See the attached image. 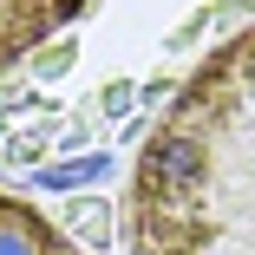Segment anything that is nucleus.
Returning <instances> with one entry per match:
<instances>
[{"instance_id":"obj_1","label":"nucleus","mask_w":255,"mask_h":255,"mask_svg":"<svg viewBox=\"0 0 255 255\" xmlns=\"http://www.w3.org/2000/svg\"><path fill=\"white\" fill-rule=\"evenodd\" d=\"M131 255H255V26L203 59L137 150Z\"/></svg>"},{"instance_id":"obj_2","label":"nucleus","mask_w":255,"mask_h":255,"mask_svg":"<svg viewBox=\"0 0 255 255\" xmlns=\"http://www.w3.org/2000/svg\"><path fill=\"white\" fill-rule=\"evenodd\" d=\"M85 0H0V72L20 66L46 33H59L66 20H79Z\"/></svg>"},{"instance_id":"obj_3","label":"nucleus","mask_w":255,"mask_h":255,"mask_svg":"<svg viewBox=\"0 0 255 255\" xmlns=\"http://www.w3.org/2000/svg\"><path fill=\"white\" fill-rule=\"evenodd\" d=\"M0 255H92V249L72 242L66 229H53L33 203L0 190Z\"/></svg>"},{"instance_id":"obj_4","label":"nucleus","mask_w":255,"mask_h":255,"mask_svg":"<svg viewBox=\"0 0 255 255\" xmlns=\"http://www.w3.org/2000/svg\"><path fill=\"white\" fill-rule=\"evenodd\" d=\"M59 229H66L72 242H85V249H105V236H112V203H105V196H72L66 210H59Z\"/></svg>"},{"instance_id":"obj_5","label":"nucleus","mask_w":255,"mask_h":255,"mask_svg":"<svg viewBox=\"0 0 255 255\" xmlns=\"http://www.w3.org/2000/svg\"><path fill=\"white\" fill-rule=\"evenodd\" d=\"M105 170H112L105 157H79V164H59V170H39L33 183H39V190H79V183H98Z\"/></svg>"},{"instance_id":"obj_6","label":"nucleus","mask_w":255,"mask_h":255,"mask_svg":"<svg viewBox=\"0 0 255 255\" xmlns=\"http://www.w3.org/2000/svg\"><path fill=\"white\" fill-rule=\"evenodd\" d=\"M66 66H72V39H59L53 53H39V72H46V79H53V72H66Z\"/></svg>"}]
</instances>
